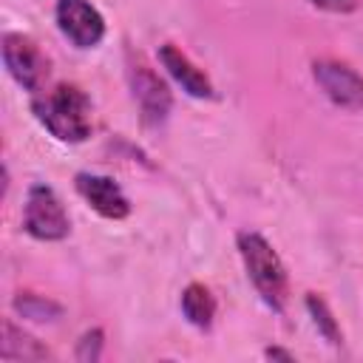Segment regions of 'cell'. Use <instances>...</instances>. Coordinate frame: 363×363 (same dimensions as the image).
Instances as JSON below:
<instances>
[{
    "label": "cell",
    "instance_id": "cell-1",
    "mask_svg": "<svg viewBox=\"0 0 363 363\" xmlns=\"http://www.w3.org/2000/svg\"><path fill=\"white\" fill-rule=\"evenodd\" d=\"M34 119L60 142L77 145L91 136V99L77 85H54L31 99Z\"/></svg>",
    "mask_w": 363,
    "mask_h": 363
},
{
    "label": "cell",
    "instance_id": "cell-2",
    "mask_svg": "<svg viewBox=\"0 0 363 363\" xmlns=\"http://www.w3.org/2000/svg\"><path fill=\"white\" fill-rule=\"evenodd\" d=\"M235 241H238V255L244 261L247 278L252 281L261 301L272 312H284L289 301V278H286V267L281 255L272 250V244L261 233H252V230L238 233Z\"/></svg>",
    "mask_w": 363,
    "mask_h": 363
},
{
    "label": "cell",
    "instance_id": "cell-3",
    "mask_svg": "<svg viewBox=\"0 0 363 363\" xmlns=\"http://www.w3.org/2000/svg\"><path fill=\"white\" fill-rule=\"evenodd\" d=\"M23 230L37 241H62L71 233V218L54 187L34 182L23 204Z\"/></svg>",
    "mask_w": 363,
    "mask_h": 363
},
{
    "label": "cell",
    "instance_id": "cell-4",
    "mask_svg": "<svg viewBox=\"0 0 363 363\" xmlns=\"http://www.w3.org/2000/svg\"><path fill=\"white\" fill-rule=\"evenodd\" d=\"M0 48H3V65L11 74V79L31 96L40 94L45 85V77H48V60L43 57L37 43L23 34L9 31V34H3Z\"/></svg>",
    "mask_w": 363,
    "mask_h": 363
},
{
    "label": "cell",
    "instance_id": "cell-5",
    "mask_svg": "<svg viewBox=\"0 0 363 363\" xmlns=\"http://www.w3.org/2000/svg\"><path fill=\"white\" fill-rule=\"evenodd\" d=\"M128 79H130V91H133V99L142 111V122L145 125H162L173 108V96H170V88L167 82L142 60H130L128 62Z\"/></svg>",
    "mask_w": 363,
    "mask_h": 363
},
{
    "label": "cell",
    "instance_id": "cell-6",
    "mask_svg": "<svg viewBox=\"0 0 363 363\" xmlns=\"http://www.w3.org/2000/svg\"><path fill=\"white\" fill-rule=\"evenodd\" d=\"M312 77L332 105L343 111H363V74L337 60H315Z\"/></svg>",
    "mask_w": 363,
    "mask_h": 363
},
{
    "label": "cell",
    "instance_id": "cell-7",
    "mask_svg": "<svg viewBox=\"0 0 363 363\" xmlns=\"http://www.w3.org/2000/svg\"><path fill=\"white\" fill-rule=\"evenodd\" d=\"M57 28L77 48H94L105 37V17L88 0H57Z\"/></svg>",
    "mask_w": 363,
    "mask_h": 363
},
{
    "label": "cell",
    "instance_id": "cell-8",
    "mask_svg": "<svg viewBox=\"0 0 363 363\" xmlns=\"http://www.w3.org/2000/svg\"><path fill=\"white\" fill-rule=\"evenodd\" d=\"M74 187L85 199V204L94 213H99L102 218L122 221V218L130 216V201H128V196L122 193V187L113 179L99 176V173H77Z\"/></svg>",
    "mask_w": 363,
    "mask_h": 363
},
{
    "label": "cell",
    "instance_id": "cell-9",
    "mask_svg": "<svg viewBox=\"0 0 363 363\" xmlns=\"http://www.w3.org/2000/svg\"><path fill=\"white\" fill-rule=\"evenodd\" d=\"M159 62L162 68L176 79V85H182V91L187 96H196V99H213V82L207 79V74L193 65V60L187 54H182L176 45L164 43L159 48Z\"/></svg>",
    "mask_w": 363,
    "mask_h": 363
},
{
    "label": "cell",
    "instance_id": "cell-10",
    "mask_svg": "<svg viewBox=\"0 0 363 363\" xmlns=\"http://www.w3.org/2000/svg\"><path fill=\"white\" fill-rule=\"evenodd\" d=\"M0 357L3 360H48L51 349L17 326L11 318L0 323Z\"/></svg>",
    "mask_w": 363,
    "mask_h": 363
},
{
    "label": "cell",
    "instance_id": "cell-11",
    "mask_svg": "<svg viewBox=\"0 0 363 363\" xmlns=\"http://www.w3.org/2000/svg\"><path fill=\"white\" fill-rule=\"evenodd\" d=\"M182 315L196 329H210L216 318V298L204 284H187L182 292Z\"/></svg>",
    "mask_w": 363,
    "mask_h": 363
},
{
    "label": "cell",
    "instance_id": "cell-12",
    "mask_svg": "<svg viewBox=\"0 0 363 363\" xmlns=\"http://www.w3.org/2000/svg\"><path fill=\"white\" fill-rule=\"evenodd\" d=\"M11 306L23 320H37V323H51L62 315V306L57 301L37 295V292H17Z\"/></svg>",
    "mask_w": 363,
    "mask_h": 363
},
{
    "label": "cell",
    "instance_id": "cell-13",
    "mask_svg": "<svg viewBox=\"0 0 363 363\" xmlns=\"http://www.w3.org/2000/svg\"><path fill=\"white\" fill-rule=\"evenodd\" d=\"M303 306H306V312H309V318H312V323H315L318 335H320L326 343L340 346V343H343V332H340V326H337V320H335V315H332L329 303H326L318 292H306Z\"/></svg>",
    "mask_w": 363,
    "mask_h": 363
},
{
    "label": "cell",
    "instance_id": "cell-14",
    "mask_svg": "<svg viewBox=\"0 0 363 363\" xmlns=\"http://www.w3.org/2000/svg\"><path fill=\"white\" fill-rule=\"evenodd\" d=\"M102 346H105V332L99 326H94V329H88V332L79 335L77 349H74V357L79 363H96L102 357Z\"/></svg>",
    "mask_w": 363,
    "mask_h": 363
},
{
    "label": "cell",
    "instance_id": "cell-15",
    "mask_svg": "<svg viewBox=\"0 0 363 363\" xmlns=\"http://www.w3.org/2000/svg\"><path fill=\"white\" fill-rule=\"evenodd\" d=\"M315 9H323V11H332V14H349L357 9V0H309Z\"/></svg>",
    "mask_w": 363,
    "mask_h": 363
},
{
    "label": "cell",
    "instance_id": "cell-16",
    "mask_svg": "<svg viewBox=\"0 0 363 363\" xmlns=\"http://www.w3.org/2000/svg\"><path fill=\"white\" fill-rule=\"evenodd\" d=\"M264 357H269V360H286V363H292V360H295V354H292V352H286V349H278V346H269V349H264Z\"/></svg>",
    "mask_w": 363,
    "mask_h": 363
}]
</instances>
